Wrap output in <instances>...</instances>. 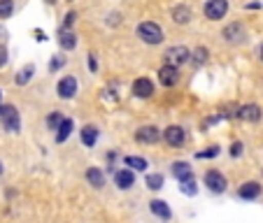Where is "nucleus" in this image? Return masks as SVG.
<instances>
[{
  "instance_id": "1a4fd4ad",
  "label": "nucleus",
  "mask_w": 263,
  "mask_h": 223,
  "mask_svg": "<svg viewBox=\"0 0 263 223\" xmlns=\"http://www.w3.org/2000/svg\"><path fill=\"white\" fill-rule=\"evenodd\" d=\"M163 139L170 144V147H182L184 139H186V135H184V130L179 128V126H168L163 133Z\"/></svg>"
},
{
  "instance_id": "412c9836",
  "label": "nucleus",
  "mask_w": 263,
  "mask_h": 223,
  "mask_svg": "<svg viewBox=\"0 0 263 223\" xmlns=\"http://www.w3.org/2000/svg\"><path fill=\"white\" fill-rule=\"evenodd\" d=\"M173 174L177 179H186V177H191V168L186 163H175L173 165Z\"/></svg>"
},
{
  "instance_id": "f8f14e48",
  "label": "nucleus",
  "mask_w": 263,
  "mask_h": 223,
  "mask_svg": "<svg viewBox=\"0 0 263 223\" xmlns=\"http://www.w3.org/2000/svg\"><path fill=\"white\" fill-rule=\"evenodd\" d=\"M258 193H261V184H256V181L242 184V186H240V191H238V195H240V198H245V200L258 198Z\"/></svg>"
},
{
  "instance_id": "f257e3e1",
  "label": "nucleus",
  "mask_w": 263,
  "mask_h": 223,
  "mask_svg": "<svg viewBox=\"0 0 263 223\" xmlns=\"http://www.w3.org/2000/svg\"><path fill=\"white\" fill-rule=\"evenodd\" d=\"M138 37L144 45H161L163 42V30L154 21H144V24L138 26Z\"/></svg>"
},
{
  "instance_id": "7ed1b4c3",
  "label": "nucleus",
  "mask_w": 263,
  "mask_h": 223,
  "mask_svg": "<svg viewBox=\"0 0 263 223\" xmlns=\"http://www.w3.org/2000/svg\"><path fill=\"white\" fill-rule=\"evenodd\" d=\"M229 12V0H208L205 3V16L210 21H219Z\"/></svg>"
},
{
  "instance_id": "473e14b6",
  "label": "nucleus",
  "mask_w": 263,
  "mask_h": 223,
  "mask_svg": "<svg viewBox=\"0 0 263 223\" xmlns=\"http://www.w3.org/2000/svg\"><path fill=\"white\" fill-rule=\"evenodd\" d=\"M5 63H7V51L3 49V47H0V68H3Z\"/></svg>"
},
{
  "instance_id": "ddd939ff",
  "label": "nucleus",
  "mask_w": 263,
  "mask_h": 223,
  "mask_svg": "<svg viewBox=\"0 0 263 223\" xmlns=\"http://www.w3.org/2000/svg\"><path fill=\"white\" fill-rule=\"evenodd\" d=\"M115 181H117V186H119V189H130V186H133L135 184V177H133V172H130V170H119V172L115 174Z\"/></svg>"
},
{
  "instance_id": "dca6fc26",
  "label": "nucleus",
  "mask_w": 263,
  "mask_h": 223,
  "mask_svg": "<svg viewBox=\"0 0 263 223\" xmlns=\"http://www.w3.org/2000/svg\"><path fill=\"white\" fill-rule=\"evenodd\" d=\"M173 19H175V24H179V26L189 24V21H191V10H189V7H175V10H173Z\"/></svg>"
},
{
  "instance_id": "423d86ee",
  "label": "nucleus",
  "mask_w": 263,
  "mask_h": 223,
  "mask_svg": "<svg viewBox=\"0 0 263 223\" xmlns=\"http://www.w3.org/2000/svg\"><path fill=\"white\" fill-rule=\"evenodd\" d=\"M159 79H161V84H163V86H175V84L179 82V70H177V65L165 63L163 68L159 70Z\"/></svg>"
},
{
  "instance_id": "6e6552de",
  "label": "nucleus",
  "mask_w": 263,
  "mask_h": 223,
  "mask_svg": "<svg viewBox=\"0 0 263 223\" xmlns=\"http://www.w3.org/2000/svg\"><path fill=\"white\" fill-rule=\"evenodd\" d=\"M135 137H138L140 144H154V142L161 139V133H159L156 126H142V128L135 133Z\"/></svg>"
},
{
  "instance_id": "72a5a7b5",
  "label": "nucleus",
  "mask_w": 263,
  "mask_h": 223,
  "mask_svg": "<svg viewBox=\"0 0 263 223\" xmlns=\"http://www.w3.org/2000/svg\"><path fill=\"white\" fill-rule=\"evenodd\" d=\"M0 174H3V163H0Z\"/></svg>"
},
{
  "instance_id": "9d476101",
  "label": "nucleus",
  "mask_w": 263,
  "mask_h": 223,
  "mask_svg": "<svg viewBox=\"0 0 263 223\" xmlns=\"http://www.w3.org/2000/svg\"><path fill=\"white\" fill-rule=\"evenodd\" d=\"M74 93H77V79L74 77H63L59 82V95L63 100H70Z\"/></svg>"
},
{
  "instance_id": "7c9ffc66",
  "label": "nucleus",
  "mask_w": 263,
  "mask_h": 223,
  "mask_svg": "<svg viewBox=\"0 0 263 223\" xmlns=\"http://www.w3.org/2000/svg\"><path fill=\"white\" fill-rule=\"evenodd\" d=\"M219 154V149L217 147H210V151H203V154H198V158H212V156Z\"/></svg>"
},
{
  "instance_id": "39448f33",
  "label": "nucleus",
  "mask_w": 263,
  "mask_h": 223,
  "mask_svg": "<svg viewBox=\"0 0 263 223\" xmlns=\"http://www.w3.org/2000/svg\"><path fill=\"white\" fill-rule=\"evenodd\" d=\"M205 186H208L210 191H214V193H223V191H226V177H223L221 172H217V170H210V172L205 174Z\"/></svg>"
},
{
  "instance_id": "0eeeda50",
  "label": "nucleus",
  "mask_w": 263,
  "mask_h": 223,
  "mask_svg": "<svg viewBox=\"0 0 263 223\" xmlns=\"http://www.w3.org/2000/svg\"><path fill=\"white\" fill-rule=\"evenodd\" d=\"M261 114H263V109L258 107V105H242V107L238 109V119L247 121V124H256V121H261Z\"/></svg>"
},
{
  "instance_id": "c756f323",
  "label": "nucleus",
  "mask_w": 263,
  "mask_h": 223,
  "mask_svg": "<svg viewBox=\"0 0 263 223\" xmlns=\"http://www.w3.org/2000/svg\"><path fill=\"white\" fill-rule=\"evenodd\" d=\"M63 63H65V58H51V63H49V70H51V72H54V70L63 68Z\"/></svg>"
},
{
  "instance_id": "2eb2a0df",
  "label": "nucleus",
  "mask_w": 263,
  "mask_h": 223,
  "mask_svg": "<svg viewBox=\"0 0 263 223\" xmlns=\"http://www.w3.org/2000/svg\"><path fill=\"white\" fill-rule=\"evenodd\" d=\"M59 45L63 47V49H74V47H77V35L70 33L68 28H63L59 33Z\"/></svg>"
},
{
  "instance_id": "cd10ccee",
  "label": "nucleus",
  "mask_w": 263,
  "mask_h": 223,
  "mask_svg": "<svg viewBox=\"0 0 263 223\" xmlns=\"http://www.w3.org/2000/svg\"><path fill=\"white\" fill-rule=\"evenodd\" d=\"M194 56H196L194 63H196V65H200L205 58H208V49H196V54H194Z\"/></svg>"
},
{
  "instance_id": "f3484780",
  "label": "nucleus",
  "mask_w": 263,
  "mask_h": 223,
  "mask_svg": "<svg viewBox=\"0 0 263 223\" xmlns=\"http://www.w3.org/2000/svg\"><path fill=\"white\" fill-rule=\"evenodd\" d=\"M72 128H74V124H72L70 119H63V121H61L59 133H56V142H65V139H68V135L72 133Z\"/></svg>"
},
{
  "instance_id": "5701e85b",
  "label": "nucleus",
  "mask_w": 263,
  "mask_h": 223,
  "mask_svg": "<svg viewBox=\"0 0 263 223\" xmlns=\"http://www.w3.org/2000/svg\"><path fill=\"white\" fill-rule=\"evenodd\" d=\"M14 10V0H0V19H7Z\"/></svg>"
},
{
  "instance_id": "f704fd0d",
  "label": "nucleus",
  "mask_w": 263,
  "mask_h": 223,
  "mask_svg": "<svg viewBox=\"0 0 263 223\" xmlns=\"http://www.w3.org/2000/svg\"><path fill=\"white\" fill-rule=\"evenodd\" d=\"M261 60H263V47H261Z\"/></svg>"
},
{
  "instance_id": "393cba45",
  "label": "nucleus",
  "mask_w": 263,
  "mask_h": 223,
  "mask_svg": "<svg viewBox=\"0 0 263 223\" xmlns=\"http://www.w3.org/2000/svg\"><path fill=\"white\" fill-rule=\"evenodd\" d=\"M147 186L152 191H159L161 186H163V177H161V174H149V177H147Z\"/></svg>"
},
{
  "instance_id": "f03ea898",
  "label": "nucleus",
  "mask_w": 263,
  "mask_h": 223,
  "mask_svg": "<svg viewBox=\"0 0 263 223\" xmlns=\"http://www.w3.org/2000/svg\"><path fill=\"white\" fill-rule=\"evenodd\" d=\"M0 124L5 126L7 133H19L21 119H19L16 107H12V105H0Z\"/></svg>"
},
{
  "instance_id": "bb28decb",
  "label": "nucleus",
  "mask_w": 263,
  "mask_h": 223,
  "mask_svg": "<svg viewBox=\"0 0 263 223\" xmlns=\"http://www.w3.org/2000/svg\"><path fill=\"white\" fill-rule=\"evenodd\" d=\"M61 121H63V116H61V114H59V112H56V114H51V116H49V119H47V124H49V128H56V130H59Z\"/></svg>"
},
{
  "instance_id": "4be33fe9",
  "label": "nucleus",
  "mask_w": 263,
  "mask_h": 223,
  "mask_svg": "<svg viewBox=\"0 0 263 223\" xmlns=\"http://www.w3.org/2000/svg\"><path fill=\"white\" fill-rule=\"evenodd\" d=\"M126 165L133 170H147V160L140 158V156H128V158H126Z\"/></svg>"
},
{
  "instance_id": "4468645a",
  "label": "nucleus",
  "mask_w": 263,
  "mask_h": 223,
  "mask_svg": "<svg viewBox=\"0 0 263 223\" xmlns=\"http://www.w3.org/2000/svg\"><path fill=\"white\" fill-rule=\"evenodd\" d=\"M242 35H245V30H242L240 24H231L229 28H223V37H226L229 42H233V45L242 40Z\"/></svg>"
},
{
  "instance_id": "20e7f679",
  "label": "nucleus",
  "mask_w": 263,
  "mask_h": 223,
  "mask_svg": "<svg viewBox=\"0 0 263 223\" xmlns=\"http://www.w3.org/2000/svg\"><path fill=\"white\" fill-rule=\"evenodd\" d=\"M186 60H191V51L186 49V47H170L168 51H165V63L170 65H184Z\"/></svg>"
},
{
  "instance_id": "c85d7f7f",
  "label": "nucleus",
  "mask_w": 263,
  "mask_h": 223,
  "mask_svg": "<svg viewBox=\"0 0 263 223\" xmlns=\"http://www.w3.org/2000/svg\"><path fill=\"white\" fill-rule=\"evenodd\" d=\"M74 19H77V14H74V12H68V14H65V21H63V28H70V26L74 24Z\"/></svg>"
},
{
  "instance_id": "2f4dec72",
  "label": "nucleus",
  "mask_w": 263,
  "mask_h": 223,
  "mask_svg": "<svg viewBox=\"0 0 263 223\" xmlns=\"http://www.w3.org/2000/svg\"><path fill=\"white\" fill-rule=\"evenodd\" d=\"M242 144H240V142H235L233 144V147H231V154H233V156H240V154H242Z\"/></svg>"
},
{
  "instance_id": "aec40b11",
  "label": "nucleus",
  "mask_w": 263,
  "mask_h": 223,
  "mask_svg": "<svg viewBox=\"0 0 263 223\" xmlns=\"http://www.w3.org/2000/svg\"><path fill=\"white\" fill-rule=\"evenodd\" d=\"M152 205V212L156 214V216L161 218H170V207L163 202V200H154V202H149Z\"/></svg>"
},
{
  "instance_id": "b1692460",
  "label": "nucleus",
  "mask_w": 263,
  "mask_h": 223,
  "mask_svg": "<svg viewBox=\"0 0 263 223\" xmlns=\"http://www.w3.org/2000/svg\"><path fill=\"white\" fill-rule=\"evenodd\" d=\"M33 65H28V68H24V70H21V72L19 74H16V84H21V86H24L26 84V82H30V77H33Z\"/></svg>"
},
{
  "instance_id": "9b49d317",
  "label": "nucleus",
  "mask_w": 263,
  "mask_h": 223,
  "mask_svg": "<svg viewBox=\"0 0 263 223\" xmlns=\"http://www.w3.org/2000/svg\"><path fill=\"white\" fill-rule=\"evenodd\" d=\"M133 93L138 95V98H152V95H154V84L149 79H144V77H140L133 84Z\"/></svg>"
},
{
  "instance_id": "a211bd4d",
  "label": "nucleus",
  "mask_w": 263,
  "mask_h": 223,
  "mask_svg": "<svg viewBox=\"0 0 263 223\" xmlns=\"http://www.w3.org/2000/svg\"><path fill=\"white\" fill-rule=\"evenodd\" d=\"M86 179H89L91 186H96V189H103L105 177H103V172H100L98 168H89V172H86Z\"/></svg>"
},
{
  "instance_id": "a878e982",
  "label": "nucleus",
  "mask_w": 263,
  "mask_h": 223,
  "mask_svg": "<svg viewBox=\"0 0 263 223\" xmlns=\"http://www.w3.org/2000/svg\"><path fill=\"white\" fill-rule=\"evenodd\" d=\"M182 193H189V195L196 193V184H194V179H191V177L182 179Z\"/></svg>"
},
{
  "instance_id": "6ab92c4d",
  "label": "nucleus",
  "mask_w": 263,
  "mask_h": 223,
  "mask_svg": "<svg viewBox=\"0 0 263 223\" xmlns=\"http://www.w3.org/2000/svg\"><path fill=\"white\" fill-rule=\"evenodd\" d=\"M96 139H98V130H96L93 126H84V128H82V142H84L86 147H93Z\"/></svg>"
}]
</instances>
